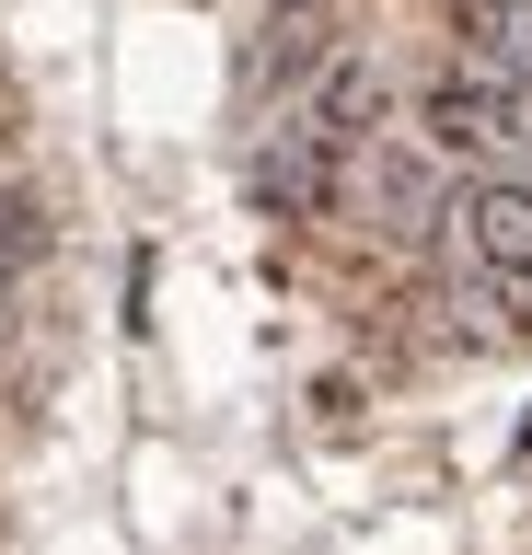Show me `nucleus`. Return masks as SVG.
<instances>
[{"label":"nucleus","instance_id":"f257e3e1","mask_svg":"<svg viewBox=\"0 0 532 555\" xmlns=\"http://www.w3.org/2000/svg\"><path fill=\"white\" fill-rule=\"evenodd\" d=\"M417 139H428V151H452V163H497V151H521V139H532V81L463 69V81H440V93L417 104Z\"/></svg>","mask_w":532,"mask_h":555},{"label":"nucleus","instance_id":"f03ea898","mask_svg":"<svg viewBox=\"0 0 532 555\" xmlns=\"http://www.w3.org/2000/svg\"><path fill=\"white\" fill-rule=\"evenodd\" d=\"M452 243H463V267H475V278H497V289L521 301V289H532V163L475 173L463 208H452Z\"/></svg>","mask_w":532,"mask_h":555},{"label":"nucleus","instance_id":"7ed1b4c3","mask_svg":"<svg viewBox=\"0 0 532 555\" xmlns=\"http://www.w3.org/2000/svg\"><path fill=\"white\" fill-rule=\"evenodd\" d=\"M463 59L497 69V81H532V0H452Z\"/></svg>","mask_w":532,"mask_h":555}]
</instances>
